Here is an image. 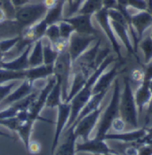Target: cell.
<instances>
[{
    "instance_id": "34",
    "label": "cell",
    "mask_w": 152,
    "mask_h": 155,
    "mask_svg": "<svg viewBox=\"0 0 152 155\" xmlns=\"http://www.w3.org/2000/svg\"><path fill=\"white\" fill-rule=\"evenodd\" d=\"M59 29H60V38L62 40H66L69 41L71 35L75 32L74 28L72 27V25L66 21H60L58 22Z\"/></svg>"
},
{
    "instance_id": "49",
    "label": "cell",
    "mask_w": 152,
    "mask_h": 155,
    "mask_svg": "<svg viewBox=\"0 0 152 155\" xmlns=\"http://www.w3.org/2000/svg\"><path fill=\"white\" fill-rule=\"evenodd\" d=\"M149 87H150V91H151L152 93V79L149 81Z\"/></svg>"
},
{
    "instance_id": "24",
    "label": "cell",
    "mask_w": 152,
    "mask_h": 155,
    "mask_svg": "<svg viewBox=\"0 0 152 155\" xmlns=\"http://www.w3.org/2000/svg\"><path fill=\"white\" fill-rule=\"evenodd\" d=\"M42 39L43 44V55H44V64L47 66L54 67V64L58 57L59 52L54 49L51 42L44 36Z\"/></svg>"
},
{
    "instance_id": "42",
    "label": "cell",
    "mask_w": 152,
    "mask_h": 155,
    "mask_svg": "<svg viewBox=\"0 0 152 155\" xmlns=\"http://www.w3.org/2000/svg\"><path fill=\"white\" fill-rule=\"evenodd\" d=\"M59 1L60 0H42V3L45 5V6L49 10V9L54 7L58 4Z\"/></svg>"
},
{
    "instance_id": "47",
    "label": "cell",
    "mask_w": 152,
    "mask_h": 155,
    "mask_svg": "<svg viewBox=\"0 0 152 155\" xmlns=\"http://www.w3.org/2000/svg\"><path fill=\"white\" fill-rule=\"evenodd\" d=\"M148 104H149V107H148V114L150 115H152V97L150 98V102Z\"/></svg>"
},
{
    "instance_id": "36",
    "label": "cell",
    "mask_w": 152,
    "mask_h": 155,
    "mask_svg": "<svg viewBox=\"0 0 152 155\" xmlns=\"http://www.w3.org/2000/svg\"><path fill=\"white\" fill-rule=\"evenodd\" d=\"M22 121L24 120H22L18 116H14V117H10V118L1 119L0 120V125L5 126L12 131L16 132L17 129L19 128V126L21 125V123Z\"/></svg>"
},
{
    "instance_id": "53",
    "label": "cell",
    "mask_w": 152,
    "mask_h": 155,
    "mask_svg": "<svg viewBox=\"0 0 152 155\" xmlns=\"http://www.w3.org/2000/svg\"><path fill=\"white\" fill-rule=\"evenodd\" d=\"M64 1H67V0H64Z\"/></svg>"
},
{
    "instance_id": "8",
    "label": "cell",
    "mask_w": 152,
    "mask_h": 155,
    "mask_svg": "<svg viewBox=\"0 0 152 155\" xmlns=\"http://www.w3.org/2000/svg\"><path fill=\"white\" fill-rule=\"evenodd\" d=\"M96 40V36L83 35L74 32L70 36L68 45V51L70 53L72 63L78 60L86 50L91 47Z\"/></svg>"
},
{
    "instance_id": "6",
    "label": "cell",
    "mask_w": 152,
    "mask_h": 155,
    "mask_svg": "<svg viewBox=\"0 0 152 155\" xmlns=\"http://www.w3.org/2000/svg\"><path fill=\"white\" fill-rule=\"evenodd\" d=\"M55 83H56V78L54 75H51L47 79V84L45 85V87L42 90H40L35 101L32 103L30 107L28 109V119L32 120L34 121L42 120V121H45L47 123H54L53 120L46 119V118L40 116V113L43 110V108L46 107L47 97L49 95L51 90L53 89V87L54 86Z\"/></svg>"
},
{
    "instance_id": "40",
    "label": "cell",
    "mask_w": 152,
    "mask_h": 155,
    "mask_svg": "<svg viewBox=\"0 0 152 155\" xmlns=\"http://www.w3.org/2000/svg\"><path fill=\"white\" fill-rule=\"evenodd\" d=\"M102 5H103V8H105L107 10L117 9V0H102Z\"/></svg>"
},
{
    "instance_id": "39",
    "label": "cell",
    "mask_w": 152,
    "mask_h": 155,
    "mask_svg": "<svg viewBox=\"0 0 152 155\" xmlns=\"http://www.w3.org/2000/svg\"><path fill=\"white\" fill-rule=\"evenodd\" d=\"M27 150L31 154H37L41 152V143L37 141H29V145L27 147Z\"/></svg>"
},
{
    "instance_id": "50",
    "label": "cell",
    "mask_w": 152,
    "mask_h": 155,
    "mask_svg": "<svg viewBox=\"0 0 152 155\" xmlns=\"http://www.w3.org/2000/svg\"><path fill=\"white\" fill-rule=\"evenodd\" d=\"M102 155H116L115 153H113V152L112 153H106V154H102Z\"/></svg>"
},
{
    "instance_id": "3",
    "label": "cell",
    "mask_w": 152,
    "mask_h": 155,
    "mask_svg": "<svg viewBox=\"0 0 152 155\" xmlns=\"http://www.w3.org/2000/svg\"><path fill=\"white\" fill-rule=\"evenodd\" d=\"M53 75L56 78V82L60 85L62 102H66L72 76V60L68 50L58 54V57L54 64Z\"/></svg>"
},
{
    "instance_id": "18",
    "label": "cell",
    "mask_w": 152,
    "mask_h": 155,
    "mask_svg": "<svg viewBox=\"0 0 152 155\" xmlns=\"http://www.w3.org/2000/svg\"><path fill=\"white\" fill-rule=\"evenodd\" d=\"M88 78L89 77L86 76L80 70L72 71V76H71V81H70V91H69L68 97H67V100H66L67 103H70V100L82 90L83 87L86 84Z\"/></svg>"
},
{
    "instance_id": "20",
    "label": "cell",
    "mask_w": 152,
    "mask_h": 155,
    "mask_svg": "<svg viewBox=\"0 0 152 155\" xmlns=\"http://www.w3.org/2000/svg\"><path fill=\"white\" fill-rule=\"evenodd\" d=\"M116 74H117L116 68H113L112 69L107 71L106 73H102L101 76L97 79L96 83L94 84L93 88V95L103 91H108L109 85L112 83Z\"/></svg>"
},
{
    "instance_id": "25",
    "label": "cell",
    "mask_w": 152,
    "mask_h": 155,
    "mask_svg": "<svg viewBox=\"0 0 152 155\" xmlns=\"http://www.w3.org/2000/svg\"><path fill=\"white\" fill-rule=\"evenodd\" d=\"M63 7H64V0H60L59 3L53 8L49 9L45 17L46 22L49 25L58 23L63 18Z\"/></svg>"
},
{
    "instance_id": "16",
    "label": "cell",
    "mask_w": 152,
    "mask_h": 155,
    "mask_svg": "<svg viewBox=\"0 0 152 155\" xmlns=\"http://www.w3.org/2000/svg\"><path fill=\"white\" fill-rule=\"evenodd\" d=\"M62 134L65 135V139L61 143H59L53 155H77L76 144L78 137L75 135L74 128L70 127Z\"/></svg>"
},
{
    "instance_id": "21",
    "label": "cell",
    "mask_w": 152,
    "mask_h": 155,
    "mask_svg": "<svg viewBox=\"0 0 152 155\" xmlns=\"http://www.w3.org/2000/svg\"><path fill=\"white\" fill-rule=\"evenodd\" d=\"M152 93L149 87V81L144 80L143 83L140 84V86L137 89L135 92V103L136 107L139 109V112L141 113L143 107L150 102L151 98Z\"/></svg>"
},
{
    "instance_id": "37",
    "label": "cell",
    "mask_w": 152,
    "mask_h": 155,
    "mask_svg": "<svg viewBox=\"0 0 152 155\" xmlns=\"http://www.w3.org/2000/svg\"><path fill=\"white\" fill-rule=\"evenodd\" d=\"M128 7L137 11H147V0H127Z\"/></svg>"
},
{
    "instance_id": "38",
    "label": "cell",
    "mask_w": 152,
    "mask_h": 155,
    "mask_svg": "<svg viewBox=\"0 0 152 155\" xmlns=\"http://www.w3.org/2000/svg\"><path fill=\"white\" fill-rule=\"evenodd\" d=\"M126 122L123 120V119L118 116L116 119L113 120L112 124H111V128L116 132H123L125 128H126Z\"/></svg>"
},
{
    "instance_id": "2",
    "label": "cell",
    "mask_w": 152,
    "mask_h": 155,
    "mask_svg": "<svg viewBox=\"0 0 152 155\" xmlns=\"http://www.w3.org/2000/svg\"><path fill=\"white\" fill-rule=\"evenodd\" d=\"M119 115L126 122L134 129L138 128V112L133 93L131 83L127 77L124 80L123 92L120 93L119 100Z\"/></svg>"
},
{
    "instance_id": "27",
    "label": "cell",
    "mask_w": 152,
    "mask_h": 155,
    "mask_svg": "<svg viewBox=\"0 0 152 155\" xmlns=\"http://www.w3.org/2000/svg\"><path fill=\"white\" fill-rule=\"evenodd\" d=\"M62 103L61 99V88L60 85L56 82L53 89L51 90L49 95L47 97L46 102V107L57 108L60 104Z\"/></svg>"
},
{
    "instance_id": "9",
    "label": "cell",
    "mask_w": 152,
    "mask_h": 155,
    "mask_svg": "<svg viewBox=\"0 0 152 155\" xmlns=\"http://www.w3.org/2000/svg\"><path fill=\"white\" fill-rule=\"evenodd\" d=\"M93 15L80 14L77 13L69 18L62 19L63 21H68L74 28L75 32L83 35H92L97 36V29L94 28L92 21Z\"/></svg>"
},
{
    "instance_id": "28",
    "label": "cell",
    "mask_w": 152,
    "mask_h": 155,
    "mask_svg": "<svg viewBox=\"0 0 152 155\" xmlns=\"http://www.w3.org/2000/svg\"><path fill=\"white\" fill-rule=\"evenodd\" d=\"M26 79V71H12L0 68V84L12 81H22Z\"/></svg>"
},
{
    "instance_id": "5",
    "label": "cell",
    "mask_w": 152,
    "mask_h": 155,
    "mask_svg": "<svg viewBox=\"0 0 152 155\" xmlns=\"http://www.w3.org/2000/svg\"><path fill=\"white\" fill-rule=\"evenodd\" d=\"M48 11L42 2H29L16 8L15 21L24 28H28L45 19Z\"/></svg>"
},
{
    "instance_id": "15",
    "label": "cell",
    "mask_w": 152,
    "mask_h": 155,
    "mask_svg": "<svg viewBox=\"0 0 152 155\" xmlns=\"http://www.w3.org/2000/svg\"><path fill=\"white\" fill-rule=\"evenodd\" d=\"M94 17L96 19V21H98L99 25L101 26V28L103 29V31L105 32L107 36L109 37V39L111 42V45H113V48L116 50L119 58H121V54H120V50H119V45L117 43V39L115 37V33L114 30L111 27L110 21L109 18V14H108V10L105 8H102V10H100L99 12H97L94 14Z\"/></svg>"
},
{
    "instance_id": "45",
    "label": "cell",
    "mask_w": 152,
    "mask_h": 155,
    "mask_svg": "<svg viewBox=\"0 0 152 155\" xmlns=\"http://www.w3.org/2000/svg\"><path fill=\"white\" fill-rule=\"evenodd\" d=\"M7 19H6V16L5 14V12H3V10L0 8V23H3L4 21H5Z\"/></svg>"
},
{
    "instance_id": "19",
    "label": "cell",
    "mask_w": 152,
    "mask_h": 155,
    "mask_svg": "<svg viewBox=\"0 0 152 155\" xmlns=\"http://www.w3.org/2000/svg\"><path fill=\"white\" fill-rule=\"evenodd\" d=\"M54 74V67L47 66L45 64L38 67L30 68L26 70V79L30 82H35L37 80L47 79Z\"/></svg>"
},
{
    "instance_id": "32",
    "label": "cell",
    "mask_w": 152,
    "mask_h": 155,
    "mask_svg": "<svg viewBox=\"0 0 152 155\" xmlns=\"http://www.w3.org/2000/svg\"><path fill=\"white\" fill-rule=\"evenodd\" d=\"M45 36L51 42L53 45L57 44L59 41L61 39L60 35V29H59L58 23L51 24L47 27L46 35Z\"/></svg>"
},
{
    "instance_id": "7",
    "label": "cell",
    "mask_w": 152,
    "mask_h": 155,
    "mask_svg": "<svg viewBox=\"0 0 152 155\" xmlns=\"http://www.w3.org/2000/svg\"><path fill=\"white\" fill-rule=\"evenodd\" d=\"M102 109L103 107L101 106L96 110H94L92 113L83 117L81 120H79L76 124L71 126L74 128V132L78 139L81 138L83 141H85L90 138L91 133L94 130L96 124L100 120Z\"/></svg>"
},
{
    "instance_id": "33",
    "label": "cell",
    "mask_w": 152,
    "mask_h": 155,
    "mask_svg": "<svg viewBox=\"0 0 152 155\" xmlns=\"http://www.w3.org/2000/svg\"><path fill=\"white\" fill-rule=\"evenodd\" d=\"M140 48L144 55V60L146 63H150L152 60V38L147 36L140 43Z\"/></svg>"
},
{
    "instance_id": "23",
    "label": "cell",
    "mask_w": 152,
    "mask_h": 155,
    "mask_svg": "<svg viewBox=\"0 0 152 155\" xmlns=\"http://www.w3.org/2000/svg\"><path fill=\"white\" fill-rule=\"evenodd\" d=\"M29 68L38 67L44 64V55H43V44L42 39L34 42L29 56Z\"/></svg>"
},
{
    "instance_id": "13",
    "label": "cell",
    "mask_w": 152,
    "mask_h": 155,
    "mask_svg": "<svg viewBox=\"0 0 152 155\" xmlns=\"http://www.w3.org/2000/svg\"><path fill=\"white\" fill-rule=\"evenodd\" d=\"M145 136L146 129H137L133 131L117 132L111 134L108 133L104 137V140H114L123 143H134L140 146Z\"/></svg>"
},
{
    "instance_id": "48",
    "label": "cell",
    "mask_w": 152,
    "mask_h": 155,
    "mask_svg": "<svg viewBox=\"0 0 152 155\" xmlns=\"http://www.w3.org/2000/svg\"><path fill=\"white\" fill-rule=\"evenodd\" d=\"M0 137H7V138H12V137L11 135H9L8 133L0 130Z\"/></svg>"
},
{
    "instance_id": "41",
    "label": "cell",
    "mask_w": 152,
    "mask_h": 155,
    "mask_svg": "<svg viewBox=\"0 0 152 155\" xmlns=\"http://www.w3.org/2000/svg\"><path fill=\"white\" fill-rule=\"evenodd\" d=\"M152 79V61H150L145 68L144 74V80L150 81Z\"/></svg>"
},
{
    "instance_id": "10",
    "label": "cell",
    "mask_w": 152,
    "mask_h": 155,
    "mask_svg": "<svg viewBox=\"0 0 152 155\" xmlns=\"http://www.w3.org/2000/svg\"><path fill=\"white\" fill-rule=\"evenodd\" d=\"M58 114H57V121H56V128L54 136V140L52 144V154L55 151L57 145L60 143V138L62 133L65 130L67 123L69 121L70 115V104L67 102H62L57 107Z\"/></svg>"
},
{
    "instance_id": "30",
    "label": "cell",
    "mask_w": 152,
    "mask_h": 155,
    "mask_svg": "<svg viewBox=\"0 0 152 155\" xmlns=\"http://www.w3.org/2000/svg\"><path fill=\"white\" fill-rule=\"evenodd\" d=\"M110 24H111V27H112L114 32L123 41L124 45L126 46V48L128 49L130 51H133L128 35H127V27H129V25H124V24L118 23V22H116V21H110Z\"/></svg>"
},
{
    "instance_id": "35",
    "label": "cell",
    "mask_w": 152,
    "mask_h": 155,
    "mask_svg": "<svg viewBox=\"0 0 152 155\" xmlns=\"http://www.w3.org/2000/svg\"><path fill=\"white\" fill-rule=\"evenodd\" d=\"M21 83L22 81L16 80V81H12V82H8L5 84H0V103L9 95L17 86H19Z\"/></svg>"
},
{
    "instance_id": "14",
    "label": "cell",
    "mask_w": 152,
    "mask_h": 155,
    "mask_svg": "<svg viewBox=\"0 0 152 155\" xmlns=\"http://www.w3.org/2000/svg\"><path fill=\"white\" fill-rule=\"evenodd\" d=\"M34 43L29 45L23 51L15 57L14 59L7 61H2V68L7 70H12V71H26L27 69L29 68V56L30 50L32 48Z\"/></svg>"
},
{
    "instance_id": "46",
    "label": "cell",
    "mask_w": 152,
    "mask_h": 155,
    "mask_svg": "<svg viewBox=\"0 0 152 155\" xmlns=\"http://www.w3.org/2000/svg\"><path fill=\"white\" fill-rule=\"evenodd\" d=\"M147 11L152 15V0H147Z\"/></svg>"
},
{
    "instance_id": "31",
    "label": "cell",
    "mask_w": 152,
    "mask_h": 155,
    "mask_svg": "<svg viewBox=\"0 0 152 155\" xmlns=\"http://www.w3.org/2000/svg\"><path fill=\"white\" fill-rule=\"evenodd\" d=\"M20 39L21 36H13L11 38H6L0 41V60H1V57L4 54L7 53L17 45Z\"/></svg>"
},
{
    "instance_id": "51",
    "label": "cell",
    "mask_w": 152,
    "mask_h": 155,
    "mask_svg": "<svg viewBox=\"0 0 152 155\" xmlns=\"http://www.w3.org/2000/svg\"><path fill=\"white\" fill-rule=\"evenodd\" d=\"M0 68H2V61L0 60Z\"/></svg>"
},
{
    "instance_id": "52",
    "label": "cell",
    "mask_w": 152,
    "mask_h": 155,
    "mask_svg": "<svg viewBox=\"0 0 152 155\" xmlns=\"http://www.w3.org/2000/svg\"><path fill=\"white\" fill-rule=\"evenodd\" d=\"M150 36H151V38H152V32H151V35H150Z\"/></svg>"
},
{
    "instance_id": "17",
    "label": "cell",
    "mask_w": 152,
    "mask_h": 155,
    "mask_svg": "<svg viewBox=\"0 0 152 155\" xmlns=\"http://www.w3.org/2000/svg\"><path fill=\"white\" fill-rule=\"evenodd\" d=\"M130 25L133 27L140 37L152 26V15L148 11H138L135 14H131Z\"/></svg>"
},
{
    "instance_id": "44",
    "label": "cell",
    "mask_w": 152,
    "mask_h": 155,
    "mask_svg": "<svg viewBox=\"0 0 152 155\" xmlns=\"http://www.w3.org/2000/svg\"><path fill=\"white\" fill-rule=\"evenodd\" d=\"M150 139H152V127L150 128V129H146V136L143 138V140L141 142V144L143 143H145L148 140H150Z\"/></svg>"
},
{
    "instance_id": "43",
    "label": "cell",
    "mask_w": 152,
    "mask_h": 155,
    "mask_svg": "<svg viewBox=\"0 0 152 155\" xmlns=\"http://www.w3.org/2000/svg\"><path fill=\"white\" fill-rule=\"evenodd\" d=\"M11 1H12V5L15 6V8H19L30 2V0H11Z\"/></svg>"
},
{
    "instance_id": "29",
    "label": "cell",
    "mask_w": 152,
    "mask_h": 155,
    "mask_svg": "<svg viewBox=\"0 0 152 155\" xmlns=\"http://www.w3.org/2000/svg\"><path fill=\"white\" fill-rule=\"evenodd\" d=\"M102 8H103L102 0H85L78 13L94 15L96 12L102 10Z\"/></svg>"
},
{
    "instance_id": "22",
    "label": "cell",
    "mask_w": 152,
    "mask_h": 155,
    "mask_svg": "<svg viewBox=\"0 0 152 155\" xmlns=\"http://www.w3.org/2000/svg\"><path fill=\"white\" fill-rule=\"evenodd\" d=\"M106 93H107V91H103V92H100V93H97V94H94V95L92 96V97L89 99L87 104L85 106V107L83 108V110L81 111V113L79 114V115L77 118L76 121L74 122V124H76L79 120L82 119L83 117H85L88 114L92 113L93 111L100 107L102 106V100H103V98L105 97Z\"/></svg>"
},
{
    "instance_id": "1",
    "label": "cell",
    "mask_w": 152,
    "mask_h": 155,
    "mask_svg": "<svg viewBox=\"0 0 152 155\" xmlns=\"http://www.w3.org/2000/svg\"><path fill=\"white\" fill-rule=\"evenodd\" d=\"M112 61H113V57L108 56L105 60L100 64V66L94 70V73L89 76L86 84L83 87L82 90L70 100V119H69V121L67 123V126H66L64 131L69 130L70 127L74 124V122L76 121V120L78 117L79 114L83 110V108L85 107V106L87 104L89 99L92 97L93 88H94V85L96 83L97 79L108 68V67L109 66V64H111Z\"/></svg>"
},
{
    "instance_id": "11",
    "label": "cell",
    "mask_w": 152,
    "mask_h": 155,
    "mask_svg": "<svg viewBox=\"0 0 152 155\" xmlns=\"http://www.w3.org/2000/svg\"><path fill=\"white\" fill-rule=\"evenodd\" d=\"M77 153H91L94 155L106 154L112 153V150L109 147L104 139H99L94 137L93 139H88L83 141L82 143L76 144Z\"/></svg>"
},
{
    "instance_id": "26",
    "label": "cell",
    "mask_w": 152,
    "mask_h": 155,
    "mask_svg": "<svg viewBox=\"0 0 152 155\" xmlns=\"http://www.w3.org/2000/svg\"><path fill=\"white\" fill-rule=\"evenodd\" d=\"M35 121L32 120H26L21 123V125L19 126V128L17 129L16 132L18 133L19 137H21L22 143H24L26 149L29 145V143L30 141V137H31V132L33 129V125H34Z\"/></svg>"
},
{
    "instance_id": "4",
    "label": "cell",
    "mask_w": 152,
    "mask_h": 155,
    "mask_svg": "<svg viewBox=\"0 0 152 155\" xmlns=\"http://www.w3.org/2000/svg\"><path fill=\"white\" fill-rule=\"evenodd\" d=\"M120 85L119 80L117 79L114 84V91L111 97L110 102L99 121V126L97 133L94 137L99 139H104V137L109 133V129L111 128V124L113 120L118 117L119 114V100H120Z\"/></svg>"
},
{
    "instance_id": "12",
    "label": "cell",
    "mask_w": 152,
    "mask_h": 155,
    "mask_svg": "<svg viewBox=\"0 0 152 155\" xmlns=\"http://www.w3.org/2000/svg\"><path fill=\"white\" fill-rule=\"evenodd\" d=\"M35 91L33 82H30L27 79L22 80V83L19 86H17L12 92L7 96L1 103H0V107L5 108L8 106L12 105L13 103H16L27 96H29L30 93H32Z\"/></svg>"
}]
</instances>
